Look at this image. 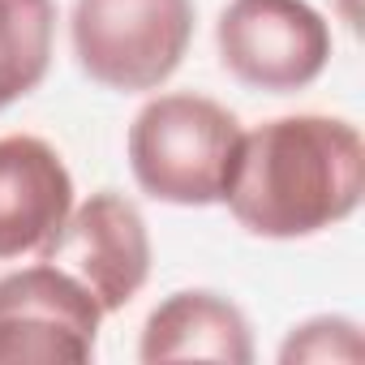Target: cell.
I'll return each mask as SVG.
<instances>
[{"label": "cell", "mask_w": 365, "mask_h": 365, "mask_svg": "<svg viewBox=\"0 0 365 365\" xmlns=\"http://www.w3.org/2000/svg\"><path fill=\"white\" fill-rule=\"evenodd\" d=\"M52 43L56 0H0V112L48 78Z\"/></svg>", "instance_id": "cell-9"}, {"label": "cell", "mask_w": 365, "mask_h": 365, "mask_svg": "<svg viewBox=\"0 0 365 365\" xmlns=\"http://www.w3.org/2000/svg\"><path fill=\"white\" fill-rule=\"evenodd\" d=\"M241 142V120L207 95H155L129 125V168L168 207H215Z\"/></svg>", "instance_id": "cell-2"}, {"label": "cell", "mask_w": 365, "mask_h": 365, "mask_svg": "<svg viewBox=\"0 0 365 365\" xmlns=\"http://www.w3.org/2000/svg\"><path fill=\"white\" fill-rule=\"evenodd\" d=\"M103 309L52 262H35L0 279V365H82L95 356Z\"/></svg>", "instance_id": "cell-6"}, {"label": "cell", "mask_w": 365, "mask_h": 365, "mask_svg": "<svg viewBox=\"0 0 365 365\" xmlns=\"http://www.w3.org/2000/svg\"><path fill=\"white\" fill-rule=\"evenodd\" d=\"M138 356L146 365L163 361H220V365H250L254 335L245 314L207 288H185L159 301L142 327Z\"/></svg>", "instance_id": "cell-8"}, {"label": "cell", "mask_w": 365, "mask_h": 365, "mask_svg": "<svg viewBox=\"0 0 365 365\" xmlns=\"http://www.w3.org/2000/svg\"><path fill=\"white\" fill-rule=\"evenodd\" d=\"M361 356H365L361 327L352 318H339V314H322V318H309V322L292 327V335L279 348V361L284 365H297V361H314V365H356Z\"/></svg>", "instance_id": "cell-10"}, {"label": "cell", "mask_w": 365, "mask_h": 365, "mask_svg": "<svg viewBox=\"0 0 365 365\" xmlns=\"http://www.w3.org/2000/svg\"><path fill=\"white\" fill-rule=\"evenodd\" d=\"M224 69L267 95H292L331 65V26L309 0H228L215 22Z\"/></svg>", "instance_id": "cell-4"}, {"label": "cell", "mask_w": 365, "mask_h": 365, "mask_svg": "<svg viewBox=\"0 0 365 365\" xmlns=\"http://www.w3.org/2000/svg\"><path fill=\"white\" fill-rule=\"evenodd\" d=\"M194 0H73L69 39L91 82L159 91L194 43Z\"/></svg>", "instance_id": "cell-3"}, {"label": "cell", "mask_w": 365, "mask_h": 365, "mask_svg": "<svg viewBox=\"0 0 365 365\" xmlns=\"http://www.w3.org/2000/svg\"><path fill=\"white\" fill-rule=\"evenodd\" d=\"M73 211V176L35 133L0 138V262L39 254Z\"/></svg>", "instance_id": "cell-7"}, {"label": "cell", "mask_w": 365, "mask_h": 365, "mask_svg": "<svg viewBox=\"0 0 365 365\" xmlns=\"http://www.w3.org/2000/svg\"><path fill=\"white\" fill-rule=\"evenodd\" d=\"M365 198V142L352 120L339 116H275L258 129H241L224 202L232 220L267 241L318 237Z\"/></svg>", "instance_id": "cell-1"}, {"label": "cell", "mask_w": 365, "mask_h": 365, "mask_svg": "<svg viewBox=\"0 0 365 365\" xmlns=\"http://www.w3.org/2000/svg\"><path fill=\"white\" fill-rule=\"evenodd\" d=\"M39 258L73 275L103 314H116L150 275V232L125 194L103 190L65 215V224L43 241Z\"/></svg>", "instance_id": "cell-5"}]
</instances>
